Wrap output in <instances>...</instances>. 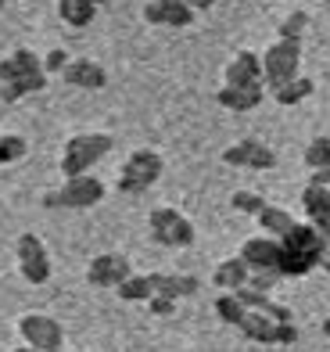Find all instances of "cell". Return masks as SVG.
<instances>
[{"mask_svg": "<svg viewBox=\"0 0 330 352\" xmlns=\"http://www.w3.org/2000/svg\"><path fill=\"white\" fill-rule=\"evenodd\" d=\"M126 277H133V266L119 252H104L97 259H90V266H86V280L93 287H119Z\"/></svg>", "mask_w": 330, "mask_h": 352, "instance_id": "cell-11", "label": "cell"}, {"mask_svg": "<svg viewBox=\"0 0 330 352\" xmlns=\"http://www.w3.org/2000/svg\"><path fill=\"white\" fill-rule=\"evenodd\" d=\"M223 162L237 166V169H273L276 166V151L270 148V144L248 137V140L230 144V148L223 151Z\"/></svg>", "mask_w": 330, "mask_h": 352, "instance_id": "cell-9", "label": "cell"}, {"mask_svg": "<svg viewBox=\"0 0 330 352\" xmlns=\"http://www.w3.org/2000/svg\"><path fill=\"white\" fill-rule=\"evenodd\" d=\"M11 352H36V349H29V345H19V349H11Z\"/></svg>", "mask_w": 330, "mask_h": 352, "instance_id": "cell-38", "label": "cell"}, {"mask_svg": "<svg viewBox=\"0 0 330 352\" xmlns=\"http://www.w3.org/2000/svg\"><path fill=\"white\" fill-rule=\"evenodd\" d=\"M19 270L29 284H47L51 280V255H47L43 241L36 234L19 237Z\"/></svg>", "mask_w": 330, "mask_h": 352, "instance_id": "cell-8", "label": "cell"}, {"mask_svg": "<svg viewBox=\"0 0 330 352\" xmlns=\"http://www.w3.org/2000/svg\"><path fill=\"white\" fill-rule=\"evenodd\" d=\"M69 65V54L61 51V47H54V51H47V58H43V72L51 76V72H61Z\"/></svg>", "mask_w": 330, "mask_h": 352, "instance_id": "cell-32", "label": "cell"}, {"mask_svg": "<svg viewBox=\"0 0 330 352\" xmlns=\"http://www.w3.org/2000/svg\"><path fill=\"white\" fill-rule=\"evenodd\" d=\"M148 309H151L154 316H172V313H176V298L154 295V298H148Z\"/></svg>", "mask_w": 330, "mask_h": 352, "instance_id": "cell-33", "label": "cell"}, {"mask_svg": "<svg viewBox=\"0 0 330 352\" xmlns=\"http://www.w3.org/2000/svg\"><path fill=\"white\" fill-rule=\"evenodd\" d=\"M312 90H316V83H312L309 76H294L291 83H284V87H276L273 90V101L276 104H302L305 98H312Z\"/></svg>", "mask_w": 330, "mask_h": 352, "instance_id": "cell-23", "label": "cell"}, {"mask_svg": "<svg viewBox=\"0 0 330 352\" xmlns=\"http://www.w3.org/2000/svg\"><path fill=\"white\" fill-rule=\"evenodd\" d=\"M112 148H115V140L108 133H97V130L72 133L65 140V151H61V173H65V180H72V176H86Z\"/></svg>", "mask_w": 330, "mask_h": 352, "instance_id": "cell-1", "label": "cell"}, {"mask_svg": "<svg viewBox=\"0 0 330 352\" xmlns=\"http://www.w3.org/2000/svg\"><path fill=\"white\" fill-rule=\"evenodd\" d=\"M162 169H165V162H162L158 151H154V148H137L122 162V173H119L115 187L122 190V195H144L151 184H158Z\"/></svg>", "mask_w": 330, "mask_h": 352, "instance_id": "cell-2", "label": "cell"}, {"mask_svg": "<svg viewBox=\"0 0 330 352\" xmlns=\"http://www.w3.org/2000/svg\"><path fill=\"white\" fill-rule=\"evenodd\" d=\"M198 14L183 4V0H148L144 4V22L148 25H172V29H187L194 25Z\"/></svg>", "mask_w": 330, "mask_h": 352, "instance_id": "cell-13", "label": "cell"}, {"mask_svg": "<svg viewBox=\"0 0 330 352\" xmlns=\"http://www.w3.org/2000/svg\"><path fill=\"white\" fill-rule=\"evenodd\" d=\"M294 223H298V219H294L287 209H280V205H266V209L259 212V227H262V234H266V237H276V241L294 227Z\"/></svg>", "mask_w": 330, "mask_h": 352, "instance_id": "cell-22", "label": "cell"}, {"mask_svg": "<svg viewBox=\"0 0 330 352\" xmlns=\"http://www.w3.org/2000/svg\"><path fill=\"white\" fill-rule=\"evenodd\" d=\"M244 313H248V309H244V302H241L237 295H233V292H223V295L215 298V316L223 320V324L237 327L241 320H244Z\"/></svg>", "mask_w": 330, "mask_h": 352, "instance_id": "cell-26", "label": "cell"}, {"mask_svg": "<svg viewBox=\"0 0 330 352\" xmlns=\"http://www.w3.org/2000/svg\"><path fill=\"white\" fill-rule=\"evenodd\" d=\"M148 227H151V241L162 245V248H191L194 245V223L183 212L169 209V205L151 209Z\"/></svg>", "mask_w": 330, "mask_h": 352, "instance_id": "cell-5", "label": "cell"}, {"mask_svg": "<svg viewBox=\"0 0 330 352\" xmlns=\"http://www.w3.org/2000/svg\"><path fill=\"white\" fill-rule=\"evenodd\" d=\"M280 40L284 43H294V47H302V40H305V33H309V11H287V19L280 22Z\"/></svg>", "mask_w": 330, "mask_h": 352, "instance_id": "cell-24", "label": "cell"}, {"mask_svg": "<svg viewBox=\"0 0 330 352\" xmlns=\"http://www.w3.org/2000/svg\"><path fill=\"white\" fill-rule=\"evenodd\" d=\"M323 241H327V237L312 227V223H294V227L280 237V248H284V252H298V255H305V259L316 263Z\"/></svg>", "mask_w": 330, "mask_h": 352, "instance_id": "cell-15", "label": "cell"}, {"mask_svg": "<svg viewBox=\"0 0 330 352\" xmlns=\"http://www.w3.org/2000/svg\"><path fill=\"white\" fill-rule=\"evenodd\" d=\"M148 280H151V292L165 298H191L201 287L198 277H187V274H148Z\"/></svg>", "mask_w": 330, "mask_h": 352, "instance_id": "cell-18", "label": "cell"}, {"mask_svg": "<svg viewBox=\"0 0 330 352\" xmlns=\"http://www.w3.org/2000/svg\"><path fill=\"white\" fill-rule=\"evenodd\" d=\"M309 184H316V187H330V166L312 173V180H309Z\"/></svg>", "mask_w": 330, "mask_h": 352, "instance_id": "cell-35", "label": "cell"}, {"mask_svg": "<svg viewBox=\"0 0 330 352\" xmlns=\"http://www.w3.org/2000/svg\"><path fill=\"white\" fill-rule=\"evenodd\" d=\"M280 280H284V277L266 274V270H251V277H248V284H244V287H251V292H259V295H270Z\"/></svg>", "mask_w": 330, "mask_h": 352, "instance_id": "cell-31", "label": "cell"}, {"mask_svg": "<svg viewBox=\"0 0 330 352\" xmlns=\"http://www.w3.org/2000/svg\"><path fill=\"white\" fill-rule=\"evenodd\" d=\"M19 334H22V342L36 352H61V345H65V331H61V324L47 313H25L19 320Z\"/></svg>", "mask_w": 330, "mask_h": 352, "instance_id": "cell-6", "label": "cell"}, {"mask_svg": "<svg viewBox=\"0 0 330 352\" xmlns=\"http://www.w3.org/2000/svg\"><path fill=\"white\" fill-rule=\"evenodd\" d=\"M4 4H8V0H0V8H4Z\"/></svg>", "mask_w": 330, "mask_h": 352, "instance_id": "cell-40", "label": "cell"}, {"mask_svg": "<svg viewBox=\"0 0 330 352\" xmlns=\"http://www.w3.org/2000/svg\"><path fill=\"white\" fill-rule=\"evenodd\" d=\"M262 98H266V87H219L215 90V101L230 111H251L262 104Z\"/></svg>", "mask_w": 330, "mask_h": 352, "instance_id": "cell-19", "label": "cell"}, {"mask_svg": "<svg viewBox=\"0 0 330 352\" xmlns=\"http://www.w3.org/2000/svg\"><path fill=\"white\" fill-rule=\"evenodd\" d=\"M33 72H43V58L29 47H14L11 54L0 58V87L4 83H14L22 76H33Z\"/></svg>", "mask_w": 330, "mask_h": 352, "instance_id": "cell-16", "label": "cell"}, {"mask_svg": "<svg viewBox=\"0 0 330 352\" xmlns=\"http://www.w3.org/2000/svg\"><path fill=\"white\" fill-rule=\"evenodd\" d=\"M237 331L244 334V338L259 342V345H294L298 342V327L294 324H273L266 313H255V309L244 313Z\"/></svg>", "mask_w": 330, "mask_h": 352, "instance_id": "cell-7", "label": "cell"}, {"mask_svg": "<svg viewBox=\"0 0 330 352\" xmlns=\"http://www.w3.org/2000/svg\"><path fill=\"white\" fill-rule=\"evenodd\" d=\"M108 0H58V19L72 29H86Z\"/></svg>", "mask_w": 330, "mask_h": 352, "instance_id": "cell-17", "label": "cell"}, {"mask_svg": "<svg viewBox=\"0 0 330 352\" xmlns=\"http://www.w3.org/2000/svg\"><path fill=\"white\" fill-rule=\"evenodd\" d=\"M115 295H119L122 302H148V298H154L148 274H133V277H126V280L115 287Z\"/></svg>", "mask_w": 330, "mask_h": 352, "instance_id": "cell-25", "label": "cell"}, {"mask_svg": "<svg viewBox=\"0 0 330 352\" xmlns=\"http://www.w3.org/2000/svg\"><path fill=\"white\" fill-rule=\"evenodd\" d=\"M223 87H262V58L255 51H237L223 69Z\"/></svg>", "mask_w": 330, "mask_h": 352, "instance_id": "cell-12", "label": "cell"}, {"mask_svg": "<svg viewBox=\"0 0 330 352\" xmlns=\"http://www.w3.org/2000/svg\"><path fill=\"white\" fill-rule=\"evenodd\" d=\"M312 270H316V263L298 252H284V259H280V277H305Z\"/></svg>", "mask_w": 330, "mask_h": 352, "instance_id": "cell-29", "label": "cell"}, {"mask_svg": "<svg viewBox=\"0 0 330 352\" xmlns=\"http://www.w3.org/2000/svg\"><path fill=\"white\" fill-rule=\"evenodd\" d=\"M8 4H22V0H8Z\"/></svg>", "mask_w": 330, "mask_h": 352, "instance_id": "cell-39", "label": "cell"}, {"mask_svg": "<svg viewBox=\"0 0 330 352\" xmlns=\"http://www.w3.org/2000/svg\"><path fill=\"white\" fill-rule=\"evenodd\" d=\"M248 277H251V270H248V263L241 259V255H230V259H223V263L215 266V274H212V280H215L219 292H241V287L248 284Z\"/></svg>", "mask_w": 330, "mask_h": 352, "instance_id": "cell-20", "label": "cell"}, {"mask_svg": "<svg viewBox=\"0 0 330 352\" xmlns=\"http://www.w3.org/2000/svg\"><path fill=\"white\" fill-rule=\"evenodd\" d=\"M61 79L80 90H101L108 83V69L93 58H69V65L61 69Z\"/></svg>", "mask_w": 330, "mask_h": 352, "instance_id": "cell-14", "label": "cell"}, {"mask_svg": "<svg viewBox=\"0 0 330 352\" xmlns=\"http://www.w3.org/2000/svg\"><path fill=\"white\" fill-rule=\"evenodd\" d=\"M305 166L316 173V169H327L330 166V137H316L305 148Z\"/></svg>", "mask_w": 330, "mask_h": 352, "instance_id": "cell-30", "label": "cell"}, {"mask_svg": "<svg viewBox=\"0 0 330 352\" xmlns=\"http://www.w3.org/2000/svg\"><path fill=\"white\" fill-rule=\"evenodd\" d=\"M266 205H270V201H266L259 190H233V195H230V209L244 212V216H259Z\"/></svg>", "mask_w": 330, "mask_h": 352, "instance_id": "cell-27", "label": "cell"}, {"mask_svg": "<svg viewBox=\"0 0 330 352\" xmlns=\"http://www.w3.org/2000/svg\"><path fill=\"white\" fill-rule=\"evenodd\" d=\"M104 198V184L97 176H72L65 180L61 187L47 190L43 195V209H90V205H97Z\"/></svg>", "mask_w": 330, "mask_h": 352, "instance_id": "cell-3", "label": "cell"}, {"mask_svg": "<svg viewBox=\"0 0 330 352\" xmlns=\"http://www.w3.org/2000/svg\"><path fill=\"white\" fill-rule=\"evenodd\" d=\"M47 83H51V76H47V72L22 76V79H14V83H4V87H0V101L14 104V101L29 98V94H40V90H47Z\"/></svg>", "mask_w": 330, "mask_h": 352, "instance_id": "cell-21", "label": "cell"}, {"mask_svg": "<svg viewBox=\"0 0 330 352\" xmlns=\"http://www.w3.org/2000/svg\"><path fill=\"white\" fill-rule=\"evenodd\" d=\"M241 259L248 263V270H266V274H276L280 277V259H284V248H280L276 237L255 234V237H248V241H244Z\"/></svg>", "mask_w": 330, "mask_h": 352, "instance_id": "cell-10", "label": "cell"}, {"mask_svg": "<svg viewBox=\"0 0 330 352\" xmlns=\"http://www.w3.org/2000/svg\"><path fill=\"white\" fill-rule=\"evenodd\" d=\"M316 270H323V274H330V237L323 241V248H320V259H316Z\"/></svg>", "mask_w": 330, "mask_h": 352, "instance_id": "cell-34", "label": "cell"}, {"mask_svg": "<svg viewBox=\"0 0 330 352\" xmlns=\"http://www.w3.org/2000/svg\"><path fill=\"white\" fill-rule=\"evenodd\" d=\"M298 69H302V47L276 40L262 51V87L266 90H276V87L291 83L294 76H302Z\"/></svg>", "mask_w": 330, "mask_h": 352, "instance_id": "cell-4", "label": "cell"}, {"mask_svg": "<svg viewBox=\"0 0 330 352\" xmlns=\"http://www.w3.org/2000/svg\"><path fill=\"white\" fill-rule=\"evenodd\" d=\"M29 151V144L19 133H0V166H11Z\"/></svg>", "mask_w": 330, "mask_h": 352, "instance_id": "cell-28", "label": "cell"}, {"mask_svg": "<svg viewBox=\"0 0 330 352\" xmlns=\"http://www.w3.org/2000/svg\"><path fill=\"white\" fill-rule=\"evenodd\" d=\"M183 4H187V8H191V11L198 14V11H209V8L215 4V0H183Z\"/></svg>", "mask_w": 330, "mask_h": 352, "instance_id": "cell-36", "label": "cell"}, {"mask_svg": "<svg viewBox=\"0 0 330 352\" xmlns=\"http://www.w3.org/2000/svg\"><path fill=\"white\" fill-rule=\"evenodd\" d=\"M320 327H323V334H327V338H330V316L323 320V324H320Z\"/></svg>", "mask_w": 330, "mask_h": 352, "instance_id": "cell-37", "label": "cell"}]
</instances>
